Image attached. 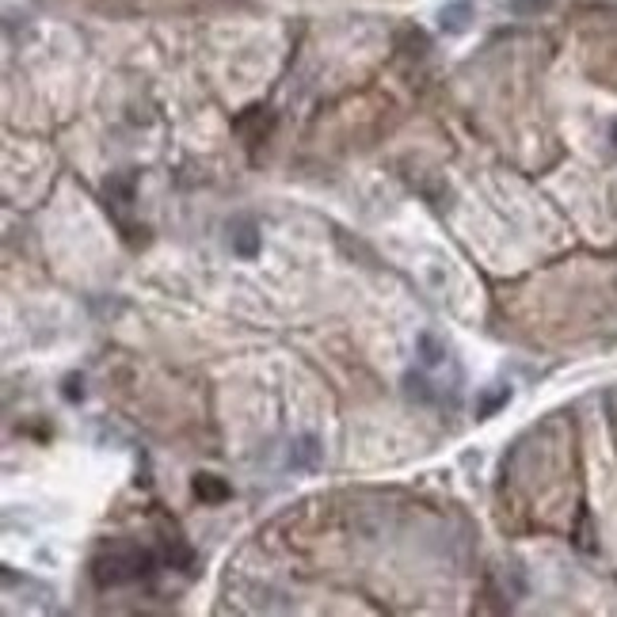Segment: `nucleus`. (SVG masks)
<instances>
[{"label": "nucleus", "instance_id": "obj_1", "mask_svg": "<svg viewBox=\"0 0 617 617\" xmlns=\"http://www.w3.org/2000/svg\"><path fill=\"white\" fill-rule=\"evenodd\" d=\"M156 556L149 549H126V553H111L104 561H96V583H126V579H146L153 576Z\"/></svg>", "mask_w": 617, "mask_h": 617}, {"label": "nucleus", "instance_id": "obj_2", "mask_svg": "<svg viewBox=\"0 0 617 617\" xmlns=\"http://www.w3.org/2000/svg\"><path fill=\"white\" fill-rule=\"evenodd\" d=\"M472 16H477L472 0H450V4L438 12V23H442V31H446V35H462L465 27L472 23Z\"/></svg>", "mask_w": 617, "mask_h": 617}, {"label": "nucleus", "instance_id": "obj_3", "mask_svg": "<svg viewBox=\"0 0 617 617\" xmlns=\"http://www.w3.org/2000/svg\"><path fill=\"white\" fill-rule=\"evenodd\" d=\"M195 496L203 499V504H225L233 492H229V484L221 477H213V472H198V477H195Z\"/></svg>", "mask_w": 617, "mask_h": 617}, {"label": "nucleus", "instance_id": "obj_4", "mask_svg": "<svg viewBox=\"0 0 617 617\" xmlns=\"http://www.w3.org/2000/svg\"><path fill=\"white\" fill-rule=\"evenodd\" d=\"M317 462H321V442L313 438V435L297 438L294 450H290V465L294 469H317Z\"/></svg>", "mask_w": 617, "mask_h": 617}, {"label": "nucleus", "instance_id": "obj_5", "mask_svg": "<svg viewBox=\"0 0 617 617\" xmlns=\"http://www.w3.org/2000/svg\"><path fill=\"white\" fill-rule=\"evenodd\" d=\"M233 248H237L240 255H248V260H252L255 252H260V233H255L252 221H237V225H233Z\"/></svg>", "mask_w": 617, "mask_h": 617}, {"label": "nucleus", "instance_id": "obj_6", "mask_svg": "<svg viewBox=\"0 0 617 617\" xmlns=\"http://www.w3.org/2000/svg\"><path fill=\"white\" fill-rule=\"evenodd\" d=\"M507 400H511V389L507 385H496V389H488L477 396V415L480 420H488V415H496L499 408H507Z\"/></svg>", "mask_w": 617, "mask_h": 617}, {"label": "nucleus", "instance_id": "obj_7", "mask_svg": "<svg viewBox=\"0 0 617 617\" xmlns=\"http://www.w3.org/2000/svg\"><path fill=\"white\" fill-rule=\"evenodd\" d=\"M415 351H420L423 366H438L442 358H446V343H438V336H430V332H420V339H415Z\"/></svg>", "mask_w": 617, "mask_h": 617}, {"label": "nucleus", "instance_id": "obj_8", "mask_svg": "<svg viewBox=\"0 0 617 617\" xmlns=\"http://www.w3.org/2000/svg\"><path fill=\"white\" fill-rule=\"evenodd\" d=\"M404 381H408V396L412 400H420V404H430V400H435V393H430V381L423 374H408Z\"/></svg>", "mask_w": 617, "mask_h": 617}, {"label": "nucleus", "instance_id": "obj_9", "mask_svg": "<svg viewBox=\"0 0 617 617\" xmlns=\"http://www.w3.org/2000/svg\"><path fill=\"white\" fill-rule=\"evenodd\" d=\"M553 0H511V12L514 16H534V12H545Z\"/></svg>", "mask_w": 617, "mask_h": 617}, {"label": "nucleus", "instance_id": "obj_10", "mask_svg": "<svg viewBox=\"0 0 617 617\" xmlns=\"http://www.w3.org/2000/svg\"><path fill=\"white\" fill-rule=\"evenodd\" d=\"M77 385H84V381H77V378L65 381V396H69V400H80V396H84V389H77Z\"/></svg>", "mask_w": 617, "mask_h": 617}]
</instances>
